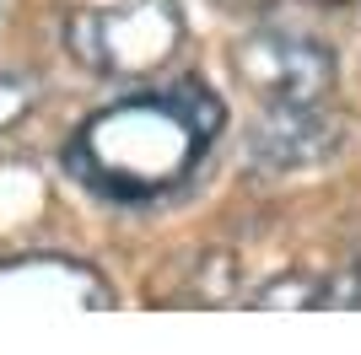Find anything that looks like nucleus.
<instances>
[{"instance_id":"20e7f679","label":"nucleus","mask_w":361,"mask_h":355,"mask_svg":"<svg viewBox=\"0 0 361 355\" xmlns=\"http://www.w3.org/2000/svg\"><path fill=\"white\" fill-rule=\"evenodd\" d=\"M345 140V118L324 103H264L248 130V162L259 173H302L329 162Z\"/></svg>"},{"instance_id":"423d86ee","label":"nucleus","mask_w":361,"mask_h":355,"mask_svg":"<svg viewBox=\"0 0 361 355\" xmlns=\"http://www.w3.org/2000/svg\"><path fill=\"white\" fill-rule=\"evenodd\" d=\"M313 307H345V312H361V242L345 253V264L324 275L313 291Z\"/></svg>"},{"instance_id":"f03ea898","label":"nucleus","mask_w":361,"mask_h":355,"mask_svg":"<svg viewBox=\"0 0 361 355\" xmlns=\"http://www.w3.org/2000/svg\"><path fill=\"white\" fill-rule=\"evenodd\" d=\"M65 49L97 75H151L183 49V6L130 0L114 11H81L65 27Z\"/></svg>"},{"instance_id":"7ed1b4c3","label":"nucleus","mask_w":361,"mask_h":355,"mask_svg":"<svg viewBox=\"0 0 361 355\" xmlns=\"http://www.w3.org/2000/svg\"><path fill=\"white\" fill-rule=\"evenodd\" d=\"M232 70L259 103H324L334 92V49L302 27H254L232 44Z\"/></svg>"},{"instance_id":"39448f33","label":"nucleus","mask_w":361,"mask_h":355,"mask_svg":"<svg viewBox=\"0 0 361 355\" xmlns=\"http://www.w3.org/2000/svg\"><path fill=\"white\" fill-rule=\"evenodd\" d=\"M114 307L103 275L75 259L32 253L16 264H0V312H87Z\"/></svg>"},{"instance_id":"6e6552de","label":"nucleus","mask_w":361,"mask_h":355,"mask_svg":"<svg viewBox=\"0 0 361 355\" xmlns=\"http://www.w3.org/2000/svg\"><path fill=\"white\" fill-rule=\"evenodd\" d=\"M226 6H248V11H259V6H275V0H226Z\"/></svg>"},{"instance_id":"0eeeda50","label":"nucleus","mask_w":361,"mask_h":355,"mask_svg":"<svg viewBox=\"0 0 361 355\" xmlns=\"http://www.w3.org/2000/svg\"><path fill=\"white\" fill-rule=\"evenodd\" d=\"M38 103V81L27 70H0V130H11L32 113Z\"/></svg>"},{"instance_id":"f257e3e1","label":"nucleus","mask_w":361,"mask_h":355,"mask_svg":"<svg viewBox=\"0 0 361 355\" xmlns=\"http://www.w3.org/2000/svg\"><path fill=\"white\" fill-rule=\"evenodd\" d=\"M226 113L200 81L135 92L81 118L65 167L108 205H157L195 183Z\"/></svg>"}]
</instances>
